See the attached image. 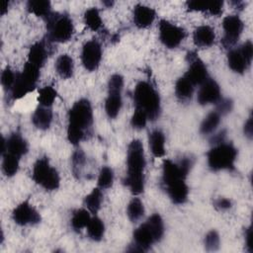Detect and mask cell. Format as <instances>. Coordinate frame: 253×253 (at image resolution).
<instances>
[{"label": "cell", "mask_w": 253, "mask_h": 253, "mask_svg": "<svg viewBox=\"0 0 253 253\" xmlns=\"http://www.w3.org/2000/svg\"><path fill=\"white\" fill-rule=\"evenodd\" d=\"M187 60L189 62V67L184 76L194 86L203 84L209 78L208 68L206 64L194 52H189L187 54Z\"/></svg>", "instance_id": "4fadbf2b"}, {"label": "cell", "mask_w": 253, "mask_h": 253, "mask_svg": "<svg viewBox=\"0 0 253 253\" xmlns=\"http://www.w3.org/2000/svg\"><path fill=\"white\" fill-rule=\"evenodd\" d=\"M133 102L136 109L143 111L149 121L159 118L161 112L160 97L156 89L147 81H139L133 90Z\"/></svg>", "instance_id": "3957f363"}, {"label": "cell", "mask_w": 253, "mask_h": 253, "mask_svg": "<svg viewBox=\"0 0 253 253\" xmlns=\"http://www.w3.org/2000/svg\"><path fill=\"white\" fill-rule=\"evenodd\" d=\"M40 69L28 61L26 62L22 72L17 73L15 83L10 91L13 100H19L34 91L40 78Z\"/></svg>", "instance_id": "52a82bcc"}, {"label": "cell", "mask_w": 253, "mask_h": 253, "mask_svg": "<svg viewBox=\"0 0 253 253\" xmlns=\"http://www.w3.org/2000/svg\"><path fill=\"white\" fill-rule=\"evenodd\" d=\"M47 40L53 42H66L74 34V25L72 19L63 13L51 14L45 19Z\"/></svg>", "instance_id": "5b68a950"}, {"label": "cell", "mask_w": 253, "mask_h": 253, "mask_svg": "<svg viewBox=\"0 0 253 253\" xmlns=\"http://www.w3.org/2000/svg\"><path fill=\"white\" fill-rule=\"evenodd\" d=\"M158 34L161 43L167 48H176L186 38V31L165 19L160 20Z\"/></svg>", "instance_id": "9c48e42d"}, {"label": "cell", "mask_w": 253, "mask_h": 253, "mask_svg": "<svg viewBox=\"0 0 253 253\" xmlns=\"http://www.w3.org/2000/svg\"><path fill=\"white\" fill-rule=\"evenodd\" d=\"M204 245L207 251L212 252V251L218 250L220 246V237L218 232L214 229L210 230L205 236Z\"/></svg>", "instance_id": "74e56055"}, {"label": "cell", "mask_w": 253, "mask_h": 253, "mask_svg": "<svg viewBox=\"0 0 253 253\" xmlns=\"http://www.w3.org/2000/svg\"><path fill=\"white\" fill-rule=\"evenodd\" d=\"M27 10L37 17L46 19L51 14V4L48 0H29Z\"/></svg>", "instance_id": "4316f807"}, {"label": "cell", "mask_w": 253, "mask_h": 253, "mask_svg": "<svg viewBox=\"0 0 253 253\" xmlns=\"http://www.w3.org/2000/svg\"><path fill=\"white\" fill-rule=\"evenodd\" d=\"M156 17V12L153 8L143 5L137 4L133 8L132 12V20L133 24L138 29H146L150 27Z\"/></svg>", "instance_id": "e0dca14e"}, {"label": "cell", "mask_w": 253, "mask_h": 253, "mask_svg": "<svg viewBox=\"0 0 253 253\" xmlns=\"http://www.w3.org/2000/svg\"><path fill=\"white\" fill-rule=\"evenodd\" d=\"M102 46L97 40L86 42L81 49L82 65L89 72L97 70L102 60Z\"/></svg>", "instance_id": "8fae6325"}, {"label": "cell", "mask_w": 253, "mask_h": 253, "mask_svg": "<svg viewBox=\"0 0 253 253\" xmlns=\"http://www.w3.org/2000/svg\"><path fill=\"white\" fill-rule=\"evenodd\" d=\"M33 180L46 191H55L60 186V176L58 171L51 166L47 157L39 158L32 172Z\"/></svg>", "instance_id": "8992f818"}, {"label": "cell", "mask_w": 253, "mask_h": 253, "mask_svg": "<svg viewBox=\"0 0 253 253\" xmlns=\"http://www.w3.org/2000/svg\"><path fill=\"white\" fill-rule=\"evenodd\" d=\"M244 29L243 21L237 15H228L222 20L223 37L221 43L224 48L231 49L238 42Z\"/></svg>", "instance_id": "30bf717a"}, {"label": "cell", "mask_w": 253, "mask_h": 253, "mask_svg": "<svg viewBox=\"0 0 253 253\" xmlns=\"http://www.w3.org/2000/svg\"><path fill=\"white\" fill-rule=\"evenodd\" d=\"M214 30L209 25L199 26L193 33V42L197 47L208 48L214 43Z\"/></svg>", "instance_id": "ac0fdd59"}, {"label": "cell", "mask_w": 253, "mask_h": 253, "mask_svg": "<svg viewBox=\"0 0 253 253\" xmlns=\"http://www.w3.org/2000/svg\"><path fill=\"white\" fill-rule=\"evenodd\" d=\"M243 132H244V135L246 137H248L249 139L252 138V136H253V118H252V115H250L248 117V119L246 120V122L244 123Z\"/></svg>", "instance_id": "f6af8a7d"}, {"label": "cell", "mask_w": 253, "mask_h": 253, "mask_svg": "<svg viewBox=\"0 0 253 253\" xmlns=\"http://www.w3.org/2000/svg\"><path fill=\"white\" fill-rule=\"evenodd\" d=\"M253 59V43L250 40L246 41L238 47L229 49L227 53V64L229 68L237 73L243 74L251 65Z\"/></svg>", "instance_id": "ba28073f"}, {"label": "cell", "mask_w": 253, "mask_h": 253, "mask_svg": "<svg viewBox=\"0 0 253 253\" xmlns=\"http://www.w3.org/2000/svg\"><path fill=\"white\" fill-rule=\"evenodd\" d=\"M114 183V171L109 166H103L99 172L97 179V187L102 190L109 189Z\"/></svg>", "instance_id": "8d00e7d4"}, {"label": "cell", "mask_w": 253, "mask_h": 253, "mask_svg": "<svg viewBox=\"0 0 253 253\" xmlns=\"http://www.w3.org/2000/svg\"><path fill=\"white\" fill-rule=\"evenodd\" d=\"M103 192L99 187L94 188L84 199V206L92 214H96L102 206Z\"/></svg>", "instance_id": "83f0119b"}, {"label": "cell", "mask_w": 253, "mask_h": 253, "mask_svg": "<svg viewBox=\"0 0 253 253\" xmlns=\"http://www.w3.org/2000/svg\"><path fill=\"white\" fill-rule=\"evenodd\" d=\"M19 161L20 158L10 154L3 153L2 154V172L7 177H13L17 174L19 170Z\"/></svg>", "instance_id": "e575fe53"}, {"label": "cell", "mask_w": 253, "mask_h": 253, "mask_svg": "<svg viewBox=\"0 0 253 253\" xmlns=\"http://www.w3.org/2000/svg\"><path fill=\"white\" fill-rule=\"evenodd\" d=\"M48 56V48L44 41H40L31 45L28 52V62L42 68Z\"/></svg>", "instance_id": "ffe728a7"}, {"label": "cell", "mask_w": 253, "mask_h": 253, "mask_svg": "<svg viewBox=\"0 0 253 253\" xmlns=\"http://www.w3.org/2000/svg\"><path fill=\"white\" fill-rule=\"evenodd\" d=\"M104 4H105V5H106V6H107V7H109V8H110V7H112V6H113V4H114V2H113V1H109V2H107V1H105V2H104Z\"/></svg>", "instance_id": "681fc988"}, {"label": "cell", "mask_w": 253, "mask_h": 253, "mask_svg": "<svg viewBox=\"0 0 253 253\" xmlns=\"http://www.w3.org/2000/svg\"><path fill=\"white\" fill-rule=\"evenodd\" d=\"M194 87L195 86L185 76L178 78L174 87L177 99L181 102L189 101L193 96Z\"/></svg>", "instance_id": "484cf974"}, {"label": "cell", "mask_w": 253, "mask_h": 253, "mask_svg": "<svg viewBox=\"0 0 253 253\" xmlns=\"http://www.w3.org/2000/svg\"><path fill=\"white\" fill-rule=\"evenodd\" d=\"M87 234L89 238L93 241H101L105 235V224L104 221L98 217L93 216L91 217L88 225L86 226Z\"/></svg>", "instance_id": "f1b7e54d"}, {"label": "cell", "mask_w": 253, "mask_h": 253, "mask_svg": "<svg viewBox=\"0 0 253 253\" xmlns=\"http://www.w3.org/2000/svg\"><path fill=\"white\" fill-rule=\"evenodd\" d=\"M148 121L147 115L143 111L135 108L130 119V126L135 129H142L146 126Z\"/></svg>", "instance_id": "60d3db41"}, {"label": "cell", "mask_w": 253, "mask_h": 253, "mask_svg": "<svg viewBox=\"0 0 253 253\" xmlns=\"http://www.w3.org/2000/svg\"><path fill=\"white\" fill-rule=\"evenodd\" d=\"M150 231L152 232L154 238L157 242H159L164 235V221L159 213L151 214L145 221Z\"/></svg>", "instance_id": "836d02e7"}, {"label": "cell", "mask_w": 253, "mask_h": 253, "mask_svg": "<svg viewBox=\"0 0 253 253\" xmlns=\"http://www.w3.org/2000/svg\"><path fill=\"white\" fill-rule=\"evenodd\" d=\"M216 108L215 111L221 116H226L227 114H229L232 109H233V101L229 98H220L219 101L215 104Z\"/></svg>", "instance_id": "b9f144b4"}, {"label": "cell", "mask_w": 253, "mask_h": 253, "mask_svg": "<svg viewBox=\"0 0 253 253\" xmlns=\"http://www.w3.org/2000/svg\"><path fill=\"white\" fill-rule=\"evenodd\" d=\"M123 88H124V77L119 73L113 74L108 81V90L123 91Z\"/></svg>", "instance_id": "7bdbcfd3"}, {"label": "cell", "mask_w": 253, "mask_h": 253, "mask_svg": "<svg viewBox=\"0 0 253 253\" xmlns=\"http://www.w3.org/2000/svg\"><path fill=\"white\" fill-rule=\"evenodd\" d=\"M83 19L87 28L93 32H97L103 27V21L100 15V11L96 7L88 8L84 13Z\"/></svg>", "instance_id": "4dcf8cb0"}, {"label": "cell", "mask_w": 253, "mask_h": 253, "mask_svg": "<svg viewBox=\"0 0 253 253\" xmlns=\"http://www.w3.org/2000/svg\"><path fill=\"white\" fill-rule=\"evenodd\" d=\"M244 239H245V247L246 250L249 253L253 252V245H252V227L249 226L245 229L244 233Z\"/></svg>", "instance_id": "bcb514c9"}, {"label": "cell", "mask_w": 253, "mask_h": 253, "mask_svg": "<svg viewBox=\"0 0 253 253\" xmlns=\"http://www.w3.org/2000/svg\"><path fill=\"white\" fill-rule=\"evenodd\" d=\"M200 86L201 87L197 95V100L200 105L206 106L210 104H216L221 98L220 87L214 79L209 77Z\"/></svg>", "instance_id": "9a60e30c"}, {"label": "cell", "mask_w": 253, "mask_h": 253, "mask_svg": "<svg viewBox=\"0 0 253 253\" xmlns=\"http://www.w3.org/2000/svg\"><path fill=\"white\" fill-rule=\"evenodd\" d=\"M8 6H9V2L4 1L2 4V8H1V15H4L8 11Z\"/></svg>", "instance_id": "7dc6e473"}, {"label": "cell", "mask_w": 253, "mask_h": 253, "mask_svg": "<svg viewBox=\"0 0 253 253\" xmlns=\"http://www.w3.org/2000/svg\"><path fill=\"white\" fill-rule=\"evenodd\" d=\"M13 221L21 226L35 225L41 222L42 217L40 212L28 201L19 204L12 211Z\"/></svg>", "instance_id": "7c38bea8"}, {"label": "cell", "mask_w": 253, "mask_h": 253, "mask_svg": "<svg viewBox=\"0 0 253 253\" xmlns=\"http://www.w3.org/2000/svg\"><path fill=\"white\" fill-rule=\"evenodd\" d=\"M214 208L218 211H226L232 207V203L227 198H218L213 203Z\"/></svg>", "instance_id": "ee69618b"}, {"label": "cell", "mask_w": 253, "mask_h": 253, "mask_svg": "<svg viewBox=\"0 0 253 253\" xmlns=\"http://www.w3.org/2000/svg\"><path fill=\"white\" fill-rule=\"evenodd\" d=\"M16 77H17V73L15 74V72L9 66H6L3 69L2 73H1V85L6 92L11 91V89L15 83Z\"/></svg>", "instance_id": "ab89813d"}, {"label": "cell", "mask_w": 253, "mask_h": 253, "mask_svg": "<svg viewBox=\"0 0 253 253\" xmlns=\"http://www.w3.org/2000/svg\"><path fill=\"white\" fill-rule=\"evenodd\" d=\"M220 119H221V116L215 110L210 112L201 123L200 132L205 135L212 133L218 126L220 123Z\"/></svg>", "instance_id": "f546056e"}, {"label": "cell", "mask_w": 253, "mask_h": 253, "mask_svg": "<svg viewBox=\"0 0 253 253\" xmlns=\"http://www.w3.org/2000/svg\"><path fill=\"white\" fill-rule=\"evenodd\" d=\"M145 210L144 205L139 198H132L126 207V215L131 222H136L142 218Z\"/></svg>", "instance_id": "d6a6232c"}, {"label": "cell", "mask_w": 253, "mask_h": 253, "mask_svg": "<svg viewBox=\"0 0 253 253\" xmlns=\"http://www.w3.org/2000/svg\"><path fill=\"white\" fill-rule=\"evenodd\" d=\"M55 70L62 79H68L72 77L74 72L73 58L66 53L60 54L55 61Z\"/></svg>", "instance_id": "d4e9b609"}, {"label": "cell", "mask_w": 253, "mask_h": 253, "mask_svg": "<svg viewBox=\"0 0 253 253\" xmlns=\"http://www.w3.org/2000/svg\"><path fill=\"white\" fill-rule=\"evenodd\" d=\"M188 173H186L179 163H176L170 159H166L162 164V184L164 187L169 186L173 183L186 180L188 177Z\"/></svg>", "instance_id": "2e32d148"}, {"label": "cell", "mask_w": 253, "mask_h": 253, "mask_svg": "<svg viewBox=\"0 0 253 253\" xmlns=\"http://www.w3.org/2000/svg\"><path fill=\"white\" fill-rule=\"evenodd\" d=\"M93 108L86 98L77 100L68 112L67 139L72 145H78L85 137L86 130L93 124Z\"/></svg>", "instance_id": "7a4b0ae2"}, {"label": "cell", "mask_w": 253, "mask_h": 253, "mask_svg": "<svg viewBox=\"0 0 253 253\" xmlns=\"http://www.w3.org/2000/svg\"><path fill=\"white\" fill-rule=\"evenodd\" d=\"M1 153H10L18 158L23 157L29 151V144L19 132L11 133L7 138L2 137Z\"/></svg>", "instance_id": "5bb4252c"}, {"label": "cell", "mask_w": 253, "mask_h": 253, "mask_svg": "<svg viewBox=\"0 0 253 253\" xmlns=\"http://www.w3.org/2000/svg\"><path fill=\"white\" fill-rule=\"evenodd\" d=\"M71 162H72V169L74 175H77L80 177L81 171L84 168L85 162H86V155L81 149H77L73 152L72 157H71Z\"/></svg>", "instance_id": "f35d334b"}, {"label": "cell", "mask_w": 253, "mask_h": 253, "mask_svg": "<svg viewBox=\"0 0 253 253\" xmlns=\"http://www.w3.org/2000/svg\"><path fill=\"white\" fill-rule=\"evenodd\" d=\"M237 158V149L230 143L222 141L213 146L207 153L209 167L212 171L230 170L234 167Z\"/></svg>", "instance_id": "277c9868"}, {"label": "cell", "mask_w": 253, "mask_h": 253, "mask_svg": "<svg viewBox=\"0 0 253 253\" xmlns=\"http://www.w3.org/2000/svg\"><path fill=\"white\" fill-rule=\"evenodd\" d=\"M231 4L234 5V8H236V7H237V8H242L243 5H244V3L241 2V1H232Z\"/></svg>", "instance_id": "c3c4849f"}, {"label": "cell", "mask_w": 253, "mask_h": 253, "mask_svg": "<svg viewBox=\"0 0 253 253\" xmlns=\"http://www.w3.org/2000/svg\"><path fill=\"white\" fill-rule=\"evenodd\" d=\"M146 165L143 144L139 139H132L126 150V174L125 185L134 196L144 191V169Z\"/></svg>", "instance_id": "6da1fadb"}, {"label": "cell", "mask_w": 253, "mask_h": 253, "mask_svg": "<svg viewBox=\"0 0 253 253\" xmlns=\"http://www.w3.org/2000/svg\"><path fill=\"white\" fill-rule=\"evenodd\" d=\"M149 149L155 158H161L165 155V135L159 128L153 129L148 136Z\"/></svg>", "instance_id": "cb8c5ba5"}, {"label": "cell", "mask_w": 253, "mask_h": 253, "mask_svg": "<svg viewBox=\"0 0 253 253\" xmlns=\"http://www.w3.org/2000/svg\"><path fill=\"white\" fill-rule=\"evenodd\" d=\"M52 118L53 114L50 107H43L39 105L32 116V123L37 128L41 130H46L49 128L52 123Z\"/></svg>", "instance_id": "603a6c76"}, {"label": "cell", "mask_w": 253, "mask_h": 253, "mask_svg": "<svg viewBox=\"0 0 253 253\" xmlns=\"http://www.w3.org/2000/svg\"><path fill=\"white\" fill-rule=\"evenodd\" d=\"M91 217V212L87 209H78L72 213L70 220L71 227L75 231H80L81 229L86 228Z\"/></svg>", "instance_id": "1f68e13d"}, {"label": "cell", "mask_w": 253, "mask_h": 253, "mask_svg": "<svg viewBox=\"0 0 253 253\" xmlns=\"http://www.w3.org/2000/svg\"><path fill=\"white\" fill-rule=\"evenodd\" d=\"M189 11L207 12L212 16H219L222 14L223 2L222 1H199L192 0L186 3Z\"/></svg>", "instance_id": "d6986e66"}, {"label": "cell", "mask_w": 253, "mask_h": 253, "mask_svg": "<svg viewBox=\"0 0 253 253\" xmlns=\"http://www.w3.org/2000/svg\"><path fill=\"white\" fill-rule=\"evenodd\" d=\"M56 97H57V92L52 86L47 85V86L42 87L39 90V95H38L39 105L51 108L54 101L56 100Z\"/></svg>", "instance_id": "d590c367"}, {"label": "cell", "mask_w": 253, "mask_h": 253, "mask_svg": "<svg viewBox=\"0 0 253 253\" xmlns=\"http://www.w3.org/2000/svg\"><path fill=\"white\" fill-rule=\"evenodd\" d=\"M123 106L122 91L108 90V95L105 100V112L109 119H116L120 114Z\"/></svg>", "instance_id": "7402d4cb"}, {"label": "cell", "mask_w": 253, "mask_h": 253, "mask_svg": "<svg viewBox=\"0 0 253 253\" xmlns=\"http://www.w3.org/2000/svg\"><path fill=\"white\" fill-rule=\"evenodd\" d=\"M168 197L175 205H183L187 202L189 196V187L186 180L173 183L167 187H164Z\"/></svg>", "instance_id": "44dd1931"}]
</instances>
